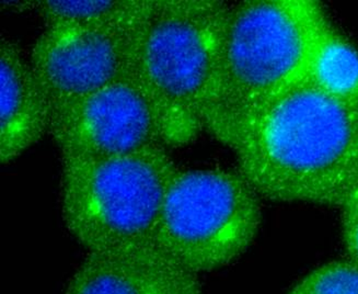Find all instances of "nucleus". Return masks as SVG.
I'll return each mask as SVG.
<instances>
[{
  "label": "nucleus",
  "instance_id": "nucleus-1",
  "mask_svg": "<svg viewBox=\"0 0 358 294\" xmlns=\"http://www.w3.org/2000/svg\"><path fill=\"white\" fill-rule=\"evenodd\" d=\"M220 143L266 200L340 208L358 186V108L307 81L240 120Z\"/></svg>",
  "mask_w": 358,
  "mask_h": 294
},
{
  "label": "nucleus",
  "instance_id": "nucleus-2",
  "mask_svg": "<svg viewBox=\"0 0 358 294\" xmlns=\"http://www.w3.org/2000/svg\"><path fill=\"white\" fill-rule=\"evenodd\" d=\"M326 17L313 0L230 4L205 131L220 142L232 125L305 80Z\"/></svg>",
  "mask_w": 358,
  "mask_h": 294
},
{
  "label": "nucleus",
  "instance_id": "nucleus-3",
  "mask_svg": "<svg viewBox=\"0 0 358 294\" xmlns=\"http://www.w3.org/2000/svg\"><path fill=\"white\" fill-rule=\"evenodd\" d=\"M230 4L155 0L141 34L136 79L154 108L166 147L191 144L205 131Z\"/></svg>",
  "mask_w": 358,
  "mask_h": 294
},
{
  "label": "nucleus",
  "instance_id": "nucleus-4",
  "mask_svg": "<svg viewBox=\"0 0 358 294\" xmlns=\"http://www.w3.org/2000/svg\"><path fill=\"white\" fill-rule=\"evenodd\" d=\"M61 162L62 220L87 253L154 246L166 191L179 170L166 147Z\"/></svg>",
  "mask_w": 358,
  "mask_h": 294
},
{
  "label": "nucleus",
  "instance_id": "nucleus-5",
  "mask_svg": "<svg viewBox=\"0 0 358 294\" xmlns=\"http://www.w3.org/2000/svg\"><path fill=\"white\" fill-rule=\"evenodd\" d=\"M262 198L236 170H178L166 191L154 246L193 274L228 266L252 245Z\"/></svg>",
  "mask_w": 358,
  "mask_h": 294
},
{
  "label": "nucleus",
  "instance_id": "nucleus-6",
  "mask_svg": "<svg viewBox=\"0 0 358 294\" xmlns=\"http://www.w3.org/2000/svg\"><path fill=\"white\" fill-rule=\"evenodd\" d=\"M144 27H45L33 44L29 61L51 119L106 87L136 79Z\"/></svg>",
  "mask_w": 358,
  "mask_h": 294
},
{
  "label": "nucleus",
  "instance_id": "nucleus-7",
  "mask_svg": "<svg viewBox=\"0 0 358 294\" xmlns=\"http://www.w3.org/2000/svg\"><path fill=\"white\" fill-rule=\"evenodd\" d=\"M48 135L61 160H92L164 146L154 108L136 79L120 81L54 115Z\"/></svg>",
  "mask_w": 358,
  "mask_h": 294
},
{
  "label": "nucleus",
  "instance_id": "nucleus-8",
  "mask_svg": "<svg viewBox=\"0 0 358 294\" xmlns=\"http://www.w3.org/2000/svg\"><path fill=\"white\" fill-rule=\"evenodd\" d=\"M64 294H203V290L199 274L149 246L87 253Z\"/></svg>",
  "mask_w": 358,
  "mask_h": 294
},
{
  "label": "nucleus",
  "instance_id": "nucleus-9",
  "mask_svg": "<svg viewBox=\"0 0 358 294\" xmlns=\"http://www.w3.org/2000/svg\"><path fill=\"white\" fill-rule=\"evenodd\" d=\"M51 114L30 61L9 36L0 38V162L10 164L48 135Z\"/></svg>",
  "mask_w": 358,
  "mask_h": 294
},
{
  "label": "nucleus",
  "instance_id": "nucleus-10",
  "mask_svg": "<svg viewBox=\"0 0 358 294\" xmlns=\"http://www.w3.org/2000/svg\"><path fill=\"white\" fill-rule=\"evenodd\" d=\"M303 81L358 108V50L333 26L328 15L315 40Z\"/></svg>",
  "mask_w": 358,
  "mask_h": 294
},
{
  "label": "nucleus",
  "instance_id": "nucleus-11",
  "mask_svg": "<svg viewBox=\"0 0 358 294\" xmlns=\"http://www.w3.org/2000/svg\"><path fill=\"white\" fill-rule=\"evenodd\" d=\"M155 0H48L34 1L44 26L141 29L152 15Z\"/></svg>",
  "mask_w": 358,
  "mask_h": 294
},
{
  "label": "nucleus",
  "instance_id": "nucleus-12",
  "mask_svg": "<svg viewBox=\"0 0 358 294\" xmlns=\"http://www.w3.org/2000/svg\"><path fill=\"white\" fill-rule=\"evenodd\" d=\"M287 294H358V264L330 261L313 269Z\"/></svg>",
  "mask_w": 358,
  "mask_h": 294
},
{
  "label": "nucleus",
  "instance_id": "nucleus-13",
  "mask_svg": "<svg viewBox=\"0 0 358 294\" xmlns=\"http://www.w3.org/2000/svg\"><path fill=\"white\" fill-rule=\"evenodd\" d=\"M341 209V226L348 259L358 264V186Z\"/></svg>",
  "mask_w": 358,
  "mask_h": 294
}]
</instances>
